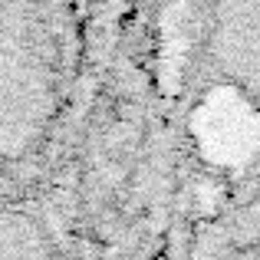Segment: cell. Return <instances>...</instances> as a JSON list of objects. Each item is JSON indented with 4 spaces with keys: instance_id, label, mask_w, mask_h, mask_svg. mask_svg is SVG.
Listing matches in <instances>:
<instances>
[{
    "instance_id": "6da1fadb",
    "label": "cell",
    "mask_w": 260,
    "mask_h": 260,
    "mask_svg": "<svg viewBox=\"0 0 260 260\" xmlns=\"http://www.w3.org/2000/svg\"><path fill=\"white\" fill-rule=\"evenodd\" d=\"M198 142L214 161H241L250 158L260 145V109L241 89L221 86L198 109Z\"/></svg>"
}]
</instances>
